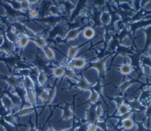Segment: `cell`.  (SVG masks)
I'll use <instances>...</instances> for the list:
<instances>
[{
  "instance_id": "cell-1",
  "label": "cell",
  "mask_w": 151,
  "mask_h": 131,
  "mask_svg": "<svg viewBox=\"0 0 151 131\" xmlns=\"http://www.w3.org/2000/svg\"><path fill=\"white\" fill-rule=\"evenodd\" d=\"M87 65V60L83 56H78L73 59L72 60L69 61L68 64V67L74 70L83 69Z\"/></svg>"
},
{
  "instance_id": "cell-2",
  "label": "cell",
  "mask_w": 151,
  "mask_h": 131,
  "mask_svg": "<svg viewBox=\"0 0 151 131\" xmlns=\"http://www.w3.org/2000/svg\"><path fill=\"white\" fill-rule=\"evenodd\" d=\"M132 107L129 104L123 103L118 106L117 109V113L119 116H123L130 113Z\"/></svg>"
},
{
  "instance_id": "cell-3",
  "label": "cell",
  "mask_w": 151,
  "mask_h": 131,
  "mask_svg": "<svg viewBox=\"0 0 151 131\" xmlns=\"http://www.w3.org/2000/svg\"><path fill=\"white\" fill-rule=\"evenodd\" d=\"M81 34L86 40H90L95 37L96 33L92 27H87L83 30L81 32Z\"/></svg>"
},
{
  "instance_id": "cell-4",
  "label": "cell",
  "mask_w": 151,
  "mask_h": 131,
  "mask_svg": "<svg viewBox=\"0 0 151 131\" xmlns=\"http://www.w3.org/2000/svg\"><path fill=\"white\" fill-rule=\"evenodd\" d=\"M23 86L26 90H34L35 89V82L30 76L24 77L22 81Z\"/></svg>"
},
{
  "instance_id": "cell-5",
  "label": "cell",
  "mask_w": 151,
  "mask_h": 131,
  "mask_svg": "<svg viewBox=\"0 0 151 131\" xmlns=\"http://www.w3.org/2000/svg\"><path fill=\"white\" fill-rule=\"evenodd\" d=\"M1 103L3 106L7 110H10L14 107V103L13 99L7 94H4L1 98Z\"/></svg>"
},
{
  "instance_id": "cell-6",
  "label": "cell",
  "mask_w": 151,
  "mask_h": 131,
  "mask_svg": "<svg viewBox=\"0 0 151 131\" xmlns=\"http://www.w3.org/2000/svg\"><path fill=\"white\" fill-rule=\"evenodd\" d=\"M26 90V98L28 100V102L30 103V106L35 108L37 106V100L36 96V94L34 90Z\"/></svg>"
},
{
  "instance_id": "cell-7",
  "label": "cell",
  "mask_w": 151,
  "mask_h": 131,
  "mask_svg": "<svg viewBox=\"0 0 151 131\" xmlns=\"http://www.w3.org/2000/svg\"><path fill=\"white\" fill-rule=\"evenodd\" d=\"M119 71L121 74L125 76H130L132 73L133 69L132 65L124 63L120 66L119 68Z\"/></svg>"
},
{
  "instance_id": "cell-8",
  "label": "cell",
  "mask_w": 151,
  "mask_h": 131,
  "mask_svg": "<svg viewBox=\"0 0 151 131\" xmlns=\"http://www.w3.org/2000/svg\"><path fill=\"white\" fill-rule=\"evenodd\" d=\"M34 112V108H33L31 106H27V107H24L23 108H21L20 110L15 115L17 116L23 117V116L29 115Z\"/></svg>"
},
{
  "instance_id": "cell-9",
  "label": "cell",
  "mask_w": 151,
  "mask_h": 131,
  "mask_svg": "<svg viewBox=\"0 0 151 131\" xmlns=\"http://www.w3.org/2000/svg\"><path fill=\"white\" fill-rule=\"evenodd\" d=\"M135 124V122H134V120L131 117L124 118L122 121L123 128L128 130H131Z\"/></svg>"
},
{
  "instance_id": "cell-10",
  "label": "cell",
  "mask_w": 151,
  "mask_h": 131,
  "mask_svg": "<svg viewBox=\"0 0 151 131\" xmlns=\"http://www.w3.org/2000/svg\"><path fill=\"white\" fill-rule=\"evenodd\" d=\"M30 41V39L28 37H27L26 35L23 34L19 37L17 43L19 47H20L21 49H24L28 45Z\"/></svg>"
},
{
  "instance_id": "cell-11",
  "label": "cell",
  "mask_w": 151,
  "mask_h": 131,
  "mask_svg": "<svg viewBox=\"0 0 151 131\" xmlns=\"http://www.w3.org/2000/svg\"><path fill=\"white\" fill-rule=\"evenodd\" d=\"M53 75L56 78H61L65 75V67L63 66L55 67L53 70Z\"/></svg>"
},
{
  "instance_id": "cell-12",
  "label": "cell",
  "mask_w": 151,
  "mask_h": 131,
  "mask_svg": "<svg viewBox=\"0 0 151 131\" xmlns=\"http://www.w3.org/2000/svg\"><path fill=\"white\" fill-rule=\"evenodd\" d=\"M80 34V31L78 29H73L70 30L66 35V38L68 41H73L77 39Z\"/></svg>"
},
{
  "instance_id": "cell-13",
  "label": "cell",
  "mask_w": 151,
  "mask_h": 131,
  "mask_svg": "<svg viewBox=\"0 0 151 131\" xmlns=\"http://www.w3.org/2000/svg\"><path fill=\"white\" fill-rule=\"evenodd\" d=\"M47 76L43 71H40L37 77V83L40 86H43L47 82Z\"/></svg>"
},
{
  "instance_id": "cell-14",
  "label": "cell",
  "mask_w": 151,
  "mask_h": 131,
  "mask_svg": "<svg viewBox=\"0 0 151 131\" xmlns=\"http://www.w3.org/2000/svg\"><path fill=\"white\" fill-rule=\"evenodd\" d=\"M79 51L80 50L78 47H70L68 51V60L70 61L77 57Z\"/></svg>"
},
{
  "instance_id": "cell-15",
  "label": "cell",
  "mask_w": 151,
  "mask_h": 131,
  "mask_svg": "<svg viewBox=\"0 0 151 131\" xmlns=\"http://www.w3.org/2000/svg\"><path fill=\"white\" fill-rule=\"evenodd\" d=\"M43 52L46 58L50 61L54 60L56 59V54L54 50L50 47H46L43 49Z\"/></svg>"
},
{
  "instance_id": "cell-16",
  "label": "cell",
  "mask_w": 151,
  "mask_h": 131,
  "mask_svg": "<svg viewBox=\"0 0 151 131\" xmlns=\"http://www.w3.org/2000/svg\"><path fill=\"white\" fill-rule=\"evenodd\" d=\"M33 41H34L36 45L41 49H43L47 46V41L43 37H36L33 39Z\"/></svg>"
},
{
  "instance_id": "cell-17",
  "label": "cell",
  "mask_w": 151,
  "mask_h": 131,
  "mask_svg": "<svg viewBox=\"0 0 151 131\" xmlns=\"http://www.w3.org/2000/svg\"><path fill=\"white\" fill-rule=\"evenodd\" d=\"M77 84L79 85L80 88L84 91H87L90 89V84L85 78H81V80L77 82Z\"/></svg>"
},
{
  "instance_id": "cell-18",
  "label": "cell",
  "mask_w": 151,
  "mask_h": 131,
  "mask_svg": "<svg viewBox=\"0 0 151 131\" xmlns=\"http://www.w3.org/2000/svg\"><path fill=\"white\" fill-rule=\"evenodd\" d=\"M7 82L11 87H17L20 84V81L19 78L15 76H11L7 78Z\"/></svg>"
},
{
  "instance_id": "cell-19",
  "label": "cell",
  "mask_w": 151,
  "mask_h": 131,
  "mask_svg": "<svg viewBox=\"0 0 151 131\" xmlns=\"http://www.w3.org/2000/svg\"><path fill=\"white\" fill-rule=\"evenodd\" d=\"M7 38L8 41L11 43H17L18 39H19V37H18L17 35L15 34V33H14L12 31H10V32L7 33Z\"/></svg>"
},
{
  "instance_id": "cell-20",
  "label": "cell",
  "mask_w": 151,
  "mask_h": 131,
  "mask_svg": "<svg viewBox=\"0 0 151 131\" xmlns=\"http://www.w3.org/2000/svg\"><path fill=\"white\" fill-rule=\"evenodd\" d=\"M56 94V87H53L49 89V92H48V100L47 101V104H50L51 103L53 100H54Z\"/></svg>"
},
{
  "instance_id": "cell-21",
  "label": "cell",
  "mask_w": 151,
  "mask_h": 131,
  "mask_svg": "<svg viewBox=\"0 0 151 131\" xmlns=\"http://www.w3.org/2000/svg\"><path fill=\"white\" fill-rule=\"evenodd\" d=\"M48 92H49V89L47 90L44 89L40 93L39 96V99L42 102V103L47 102L48 98Z\"/></svg>"
},
{
  "instance_id": "cell-22",
  "label": "cell",
  "mask_w": 151,
  "mask_h": 131,
  "mask_svg": "<svg viewBox=\"0 0 151 131\" xmlns=\"http://www.w3.org/2000/svg\"><path fill=\"white\" fill-rule=\"evenodd\" d=\"M4 120L7 122V124H8L10 125H15V116L13 114H9L7 115L4 117Z\"/></svg>"
},
{
  "instance_id": "cell-23",
  "label": "cell",
  "mask_w": 151,
  "mask_h": 131,
  "mask_svg": "<svg viewBox=\"0 0 151 131\" xmlns=\"http://www.w3.org/2000/svg\"><path fill=\"white\" fill-rule=\"evenodd\" d=\"M20 8L24 11H29L31 8V3L30 1H20Z\"/></svg>"
},
{
  "instance_id": "cell-24",
  "label": "cell",
  "mask_w": 151,
  "mask_h": 131,
  "mask_svg": "<svg viewBox=\"0 0 151 131\" xmlns=\"http://www.w3.org/2000/svg\"><path fill=\"white\" fill-rule=\"evenodd\" d=\"M99 98V94L96 91L91 92L89 96V100L91 103H96L98 101Z\"/></svg>"
},
{
  "instance_id": "cell-25",
  "label": "cell",
  "mask_w": 151,
  "mask_h": 131,
  "mask_svg": "<svg viewBox=\"0 0 151 131\" xmlns=\"http://www.w3.org/2000/svg\"><path fill=\"white\" fill-rule=\"evenodd\" d=\"M111 20V16L109 14L105 13L102 15L101 21L103 24L107 25L108 24H109Z\"/></svg>"
},
{
  "instance_id": "cell-26",
  "label": "cell",
  "mask_w": 151,
  "mask_h": 131,
  "mask_svg": "<svg viewBox=\"0 0 151 131\" xmlns=\"http://www.w3.org/2000/svg\"><path fill=\"white\" fill-rule=\"evenodd\" d=\"M73 113L72 111L70 110V109L69 108H67L63 110V118L64 119H69L70 118H72V115H73Z\"/></svg>"
},
{
  "instance_id": "cell-27",
  "label": "cell",
  "mask_w": 151,
  "mask_h": 131,
  "mask_svg": "<svg viewBox=\"0 0 151 131\" xmlns=\"http://www.w3.org/2000/svg\"><path fill=\"white\" fill-rule=\"evenodd\" d=\"M24 31L25 32V35H26L27 37H28L30 39L33 38L34 39L36 37V33L31 30V29H29L28 28H24Z\"/></svg>"
},
{
  "instance_id": "cell-28",
  "label": "cell",
  "mask_w": 151,
  "mask_h": 131,
  "mask_svg": "<svg viewBox=\"0 0 151 131\" xmlns=\"http://www.w3.org/2000/svg\"><path fill=\"white\" fill-rule=\"evenodd\" d=\"M95 113L96 119L101 118L103 113V108L100 106H97L95 109Z\"/></svg>"
},
{
  "instance_id": "cell-29",
  "label": "cell",
  "mask_w": 151,
  "mask_h": 131,
  "mask_svg": "<svg viewBox=\"0 0 151 131\" xmlns=\"http://www.w3.org/2000/svg\"><path fill=\"white\" fill-rule=\"evenodd\" d=\"M28 13L29 16L31 19H36L39 15V12L38 11V10H37L36 9H32V8H31L28 11Z\"/></svg>"
},
{
  "instance_id": "cell-30",
  "label": "cell",
  "mask_w": 151,
  "mask_h": 131,
  "mask_svg": "<svg viewBox=\"0 0 151 131\" xmlns=\"http://www.w3.org/2000/svg\"><path fill=\"white\" fill-rule=\"evenodd\" d=\"M99 126L94 123H90L87 126L86 131H97Z\"/></svg>"
},
{
  "instance_id": "cell-31",
  "label": "cell",
  "mask_w": 151,
  "mask_h": 131,
  "mask_svg": "<svg viewBox=\"0 0 151 131\" xmlns=\"http://www.w3.org/2000/svg\"><path fill=\"white\" fill-rule=\"evenodd\" d=\"M20 75L22 76L23 77L30 76V69L28 70L27 68H24V69L21 70V71H20Z\"/></svg>"
},
{
  "instance_id": "cell-32",
  "label": "cell",
  "mask_w": 151,
  "mask_h": 131,
  "mask_svg": "<svg viewBox=\"0 0 151 131\" xmlns=\"http://www.w3.org/2000/svg\"><path fill=\"white\" fill-rule=\"evenodd\" d=\"M144 73L146 76H149L151 74V68L149 66H144Z\"/></svg>"
},
{
  "instance_id": "cell-33",
  "label": "cell",
  "mask_w": 151,
  "mask_h": 131,
  "mask_svg": "<svg viewBox=\"0 0 151 131\" xmlns=\"http://www.w3.org/2000/svg\"><path fill=\"white\" fill-rule=\"evenodd\" d=\"M5 43V39L4 37L2 35H0V47L3 46Z\"/></svg>"
},
{
  "instance_id": "cell-34",
  "label": "cell",
  "mask_w": 151,
  "mask_h": 131,
  "mask_svg": "<svg viewBox=\"0 0 151 131\" xmlns=\"http://www.w3.org/2000/svg\"><path fill=\"white\" fill-rule=\"evenodd\" d=\"M59 12V9L57 7H53L52 8L51 10V13L53 14H58V13Z\"/></svg>"
},
{
  "instance_id": "cell-35",
  "label": "cell",
  "mask_w": 151,
  "mask_h": 131,
  "mask_svg": "<svg viewBox=\"0 0 151 131\" xmlns=\"http://www.w3.org/2000/svg\"><path fill=\"white\" fill-rule=\"evenodd\" d=\"M29 131H39L36 127H34V126H33V127H31V128H30V130Z\"/></svg>"
},
{
  "instance_id": "cell-36",
  "label": "cell",
  "mask_w": 151,
  "mask_h": 131,
  "mask_svg": "<svg viewBox=\"0 0 151 131\" xmlns=\"http://www.w3.org/2000/svg\"><path fill=\"white\" fill-rule=\"evenodd\" d=\"M47 131H57V130H56V129H54L53 127H50L49 128H48Z\"/></svg>"
},
{
  "instance_id": "cell-37",
  "label": "cell",
  "mask_w": 151,
  "mask_h": 131,
  "mask_svg": "<svg viewBox=\"0 0 151 131\" xmlns=\"http://www.w3.org/2000/svg\"><path fill=\"white\" fill-rule=\"evenodd\" d=\"M59 131H71V130L69 129H63L60 130Z\"/></svg>"
},
{
  "instance_id": "cell-38",
  "label": "cell",
  "mask_w": 151,
  "mask_h": 131,
  "mask_svg": "<svg viewBox=\"0 0 151 131\" xmlns=\"http://www.w3.org/2000/svg\"><path fill=\"white\" fill-rule=\"evenodd\" d=\"M149 91H150V93H151V86H150V87H149Z\"/></svg>"
}]
</instances>
